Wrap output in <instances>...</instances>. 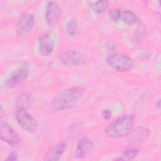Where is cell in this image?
<instances>
[{
  "instance_id": "1",
  "label": "cell",
  "mask_w": 161,
  "mask_h": 161,
  "mask_svg": "<svg viewBox=\"0 0 161 161\" xmlns=\"http://www.w3.org/2000/svg\"><path fill=\"white\" fill-rule=\"evenodd\" d=\"M84 92L85 89L80 86H74L62 90L52 99L51 110L56 113L74 107Z\"/></svg>"
},
{
  "instance_id": "2",
  "label": "cell",
  "mask_w": 161,
  "mask_h": 161,
  "mask_svg": "<svg viewBox=\"0 0 161 161\" xmlns=\"http://www.w3.org/2000/svg\"><path fill=\"white\" fill-rule=\"evenodd\" d=\"M135 121V116L133 114H123L109 123L105 128L104 132L111 138L124 137L131 133L134 127Z\"/></svg>"
},
{
  "instance_id": "3",
  "label": "cell",
  "mask_w": 161,
  "mask_h": 161,
  "mask_svg": "<svg viewBox=\"0 0 161 161\" xmlns=\"http://www.w3.org/2000/svg\"><path fill=\"white\" fill-rule=\"evenodd\" d=\"M106 64L115 71L125 72L130 70L133 65V59L126 54L113 53L106 58Z\"/></svg>"
},
{
  "instance_id": "4",
  "label": "cell",
  "mask_w": 161,
  "mask_h": 161,
  "mask_svg": "<svg viewBox=\"0 0 161 161\" xmlns=\"http://www.w3.org/2000/svg\"><path fill=\"white\" fill-rule=\"evenodd\" d=\"M30 73V65L24 62L16 67L4 81V86L9 89L18 87L27 79Z\"/></svg>"
},
{
  "instance_id": "5",
  "label": "cell",
  "mask_w": 161,
  "mask_h": 161,
  "mask_svg": "<svg viewBox=\"0 0 161 161\" xmlns=\"http://www.w3.org/2000/svg\"><path fill=\"white\" fill-rule=\"evenodd\" d=\"M35 23V19L33 13H25L22 14L15 25L17 36L19 39H24L28 37L34 27Z\"/></svg>"
},
{
  "instance_id": "6",
  "label": "cell",
  "mask_w": 161,
  "mask_h": 161,
  "mask_svg": "<svg viewBox=\"0 0 161 161\" xmlns=\"http://www.w3.org/2000/svg\"><path fill=\"white\" fill-rule=\"evenodd\" d=\"M60 62L67 67H77L83 65L86 63L85 55L76 50H68L62 53L59 56Z\"/></svg>"
},
{
  "instance_id": "7",
  "label": "cell",
  "mask_w": 161,
  "mask_h": 161,
  "mask_svg": "<svg viewBox=\"0 0 161 161\" xmlns=\"http://www.w3.org/2000/svg\"><path fill=\"white\" fill-rule=\"evenodd\" d=\"M15 118L19 126L24 130L32 133L37 128L36 119L30 114L26 109L18 108L15 113Z\"/></svg>"
},
{
  "instance_id": "8",
  "label": "cell",
  "mask_w": 161,
  "mask_h": 161,
  "mask_svg": "<svg viewBox=\"0 0 161 161\" xmlns=\"http://www.w3.org/2000/svg\"><path fill=\"white\" fill-rule=\"evenodd\" d=\"M0 138L1 140L13 147H17L21 142L18 133L10 125L3 121L0 123Z\"/></svg>"
},
{
  "instance_id": "9",
  "label": "cell",
  "mask_w": 161,
  "mask_h": 161,
  "mask_svg": "<svg viewBox=\"0 0 161 161\" xmlns=\"http://www.w3.org/2000/svg\"><path fill=\"white\" fill-rule=\"evenodd\" d=\"M45 21L50 27H55L61 18V10L58 4L54 1L47 2L45 7Z\"/></svg>"
},
{
  "instance_id": "10",
  "label": "cell",
  "mask_w": 161,
  "mask_h": 161,
  "mask_svg": "<svg viewBox=\"0 0 161 161\" xmlns=\"http://www.w3.org/2000/svg\"><path fill=\"white\" fill-rule=\"evenodd\" d=\"M54 46V41L50 33H43L39 36L38 51L40 55L42 57H47L50 55L53 50Z\"/></svg>"
},
{
  "instance_id": "11",
  "label": "cell",
  "mask_w": 161,
  "mask_h": 161,
  "mask_svg": "<svg viewBox=\"0 0 161 161\" xmlns=\"http://www.w3.org/2000/svg\"><path fill=\"white\" fill-rule=\"evenodd\" d=\"M94 149V143L87 138H82L79 140L74 150V157L84 158L89 155Z\"/></svg>"
},
{
  "instance_id": "12",
  "label": "cell",
  "mask_w": 161,
  "mask_h": 161,
  "mask_svg": "<svg viewBox=\"0 0 161 161\" xmlns=\"http://www.w3.org/2000/svg\"><path fill=\"white\" fill-rule=\"evenodd\" d=\"M67 147V143L60 141L54 145L43 156V160L45 161H58L64 153Z\"/></svg>"
},
{
  "instance_id": "13",
  "label": "cell",
  "mask_w": 161,
  "mask_h": 161,
  "mask_svg": "<svg viewBox=\"0 0 161 161\" xmlns=\"http://www.w3.org/2000/svg\"><path fill=\"white\" fill-rule=\"evenodd\" d=\"M33 102V97L32 94L27 91L20 92L17 97L16 104L18 108L27 109L30 107Z\"/></svg>"
},
{
  "instance_id": "14",
  "label": "cell",
  "mask_w": 161,
  "mask_h": 161,
  "mask_svg": "<svg viewBox=\"0 0 161 161\" xmlns=\"http://www.w3.org/2000/svg\"><path fill=\"white\" fill-rule=\"evenodd\" d=\"M139 153V150L136 148H129L122 152L116 160L123 161H131L134 160Z\"/></svg>"
},
{
  "instance_id": "15",
  "label": "cell",
  "mask_w": 161,
  "mask_h": 161,
  "mask_svg": "<svg viewBox=\"0 0 161 161\" xmlns=\"http://www.w3.org/2000/svg\"><path fill=\"white\" fill-rule=\"evenodd\" d=\"M120 19L127 25H132L136 23L137 18L133 11L130 10H125L121 12Z\"/></svg>"
},
{
  "instance_id": "16",
  "label": "cell",
  "mask_w": 161,
  "mask_h": 161,
  "mask_svg": "<svg viewBox=\"0 0 161 161\" xmlns=\"http://www.w3.org/2000/svg\"><path fill=\"white\" fill-rule=\"evenodd\" d=\"M108 6V2L106 0H99L94 2L91 5L92 11L97 14L103 13Z\"/></svg>"
},
{
  "instance_id": "17",
  "label": "cell",
  "mask_w": 161,
  "mask_h": 161,
  "mask_svg": "<svg viewBox=\"0 0 161 161\" xmlns=\"http://www.w3.org/2000/svg\"><path fill=\"white\" fill-rule=\"evenodd\" d=\"M150 135V130L145 127H139L136 131V135H134L135 142H141L146 139Z\"/></svg>"
},
{
  "instance_id": "18",
  "label": "cell",
  "mask_w": 161,
  "mask_h": 161,
  "mask_svg": "<svg viewBox=\"0 0 161 161\" xmlns=\"http://www.w3.org/2000/svg\"><path fill=\"white\" fill-rule=\"evenodd\" d=\"M78 30V26L76 21L71 18L70 19L66 24L65 26V31L70 36H74Z\"/></svg>"
},
{
  "instance_id": "19",
  "label": "cell",
  "mask_w": 161,
  "mask_h": 161,
  "mask_svg": "<svg viewBox=\"0 0 161 161\" xmlns=\"http://www.w3.org/2000/svg\"><path fill=\"white\" fill-rule=\"evenodd\" d=\"M108 15L112 21L118 22L120 19L121 11L117 8H112L109 10Z\"/></svg>"
},
{
  "instance_id": "20",
  "label": "cell",
  "mask_w": 161,
  "mask_h": 161,
  "mask_svg": "<svg viewBox=\"0 0 161 161\" xmlns=\"http://www.w3.org/2000/svg\"><path fill=\"white\" fill-rule=\"evenodd\" d=\"M101 115L102 117L104 119H109L111 117L112 115V113L110 109H104L101 111Z\"/></svg>"
},
{
  "instance_id": "21",
  "label": "cell",
  "mask_w": 161,
  "mask_h": 161,
  "mask_svg": "<svg viewBox=\"0 0 161 161\" xmlns=\"http://www.w3.org/2000/svg\"><path fill=\"white\" fill-rule=\"evenodd\" d=\"M6 160H9V161H16L18 160V155L15 152H11L10 153L7 158H6Z\"/></svg>"
},
{
  "instance_id": "22",
  "label": "cell",
  "mask_w": 161,
  "mask_h": 161,
  "mask_svg": "<svg viewBox=\"0 0 161 161\" xmlns=\"http://www.w3.org/2000/svg\"><path fill=\"white\" fill-rule=\"evenodd\" d=\"M5 114V111H4V109L2 106V105H1V108H0V115L1 117H3L4 115Z\"/></svg>"
},
{
  "instance_id": "23",
  "label": "cell",
  "mask_w": 161,
  "mask_h": 161,
  "mask_svg": "<svg viewBox=\"0 0 161 161\" xmlns=\"http://www.w3.org/2000/svg\"><path fill=\"white\" fill-rule=\"evenodd\" d=\"M155 107L158 109H159L160 108V99H158L157 101H156L155 102Z\"/></svg>"
}]
</instances>
